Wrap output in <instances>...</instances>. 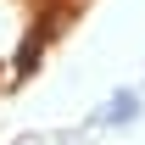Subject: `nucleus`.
I'll list each match as a JSON object with an SVG mask.
<instances>
[{"mask_svg": "<svg viewBox=\"0 0 145 145\" xmlns=\"http://www.w3.org/2000/svg\"><path fill=\"white\" fill-rule=\"evenodd\" d=\"M134 112H140V101H134V95H117V101L106 106V117H112V123H123V117H134Z\"/></svg>", "mask_w": 145, "mask_h": 145, "instance_id": "obj_1", "label": "nucleus"}]
</instances>
